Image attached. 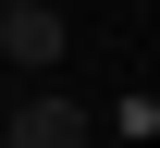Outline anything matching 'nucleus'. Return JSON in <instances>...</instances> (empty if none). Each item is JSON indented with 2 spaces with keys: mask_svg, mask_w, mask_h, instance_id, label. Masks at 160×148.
<instances>
[{
  "mask_svg": "<svg viewBox=\"0 0 160 148\" xmlns=\"http://www.w3.org/2000/svg\"><path fill=\"white\" fill-rule=\"evenodd\" d=\"M0 49H12L25 74H49L62 62V13H49V0H0Z\"/></svg>",
  "mask_w": 160,
  "mask_h": 148,
  "instance_id": "1",
  "label": "nucleus"
},
{
  "mask_svg": "<svg viewBox=\"0 0 160 148\" xmlns=\"http://www.w3.org/2000/svg\"><path fill=\"white\" fill-rule=\"evenodd\" d=\"M12 148H86V99H62V86H37V99L12 111Z\"/></svg>",
  "mask_w": 160,
  "mask_h": 148,
  "instance_id": "2",
  "label": "nucleus"
}]
</instances>
